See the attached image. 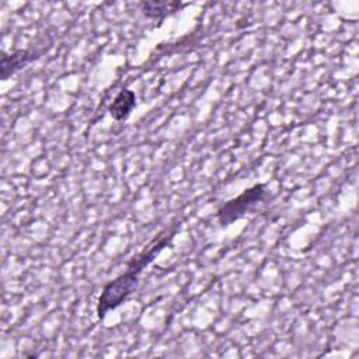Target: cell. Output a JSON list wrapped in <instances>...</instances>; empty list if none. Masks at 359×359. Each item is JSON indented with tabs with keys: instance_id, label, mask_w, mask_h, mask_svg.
<instances>
[{
	"instance_id": "obj_4",
	"label": "cell",
	"mask_w": 359,
	"mask_h": 359,
	"mask_svg": "<svg viewBox=\"0 0 359 359\" xmlns=\"http://www.w3.org/2000/svg\"><path fill=\"white\" fill-rule=\"evenodd\" d=\"M136 105V95L132 90H121L109 105V114L115 121H123Z\"/></svg>"
},
{
	"instance_id": "obj_1",
	"label": "cell",
	"mask_w": 359,
	"mask_h": 359,
	"mask_svg": "<svg viewBox=\"0 0 359 359\" xmlns=\"http://www.w3.org/2000/svg\"><path fill=\"white\" fill-rule=\"evenodd\" d=\"M172 236L174 231H170L160 238H154L147 245V248H144L140 254L135 255L128 262L126 271L123 273H121L104 286L97 302L98 318H102L109 310L121 306L132 294L143 269L161 252V250L171 241Z\"/></svg>"
},
{
	"instance_id": "obj_2",
	"label": "cell",
	"mask_w": 359,
	"mask_h": 359,
	"mask_svg": "<svg viewBox=\"0 0 359 359\" xmlns=\"http://www.w3.org/2000/svg\"><path fill=\"white\" fill-rule=\"evenodd\" d=\"M266 195L265 185L257 184L248 189H244L238 196L227 201L216 213V217L222 226H227L237 219L243 217L250 212L258 202H261Z\"/></svg>"
},
{
	"instance_id": "obj_5",
	"label": "cell",
	"mask_w": 359,
	"mask_h": 359,
	"mask_svg": "<svg viewBox=\"0 0 359 359\" xmlns=\"http://www.w3.org/2000/svg\"><path fill=\"white\" fill-rule=\"evenodd\" d=\"M142 11L147 18L151 20H161L167 14L177 11L178 8L184 7L180 1H167V0H153V1H143L140 3Z\"/></svg>"
},
{
	"instance_id": "obj_3",
	"label": "cell",
	"mask_w": 359,
	"mask_h": 359,
	"mask_svg": "<svg viewBox=\"0 0 359 359\" xmlns=\"http://www.w3.org/2000/svg\"><path fill=\"white\" fill-rule=\"evenodd\" d=\"M38 53L31 52V50H15L11 53H3L1 56V79L7 80L8 76H11L13 73H15L17 70H20L21 67H24L25 65H28L31 60L36 59Z\"/></svg>"
}]
</instances>
